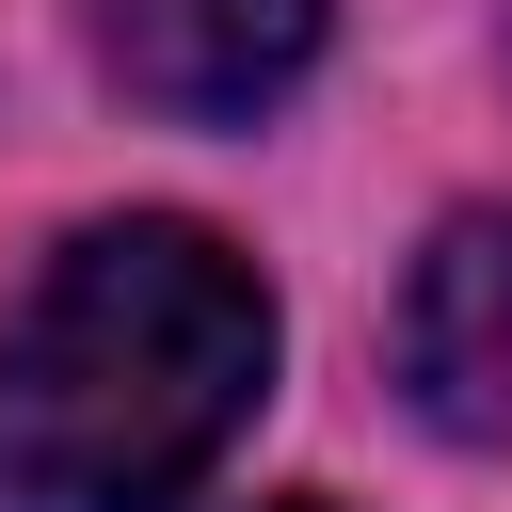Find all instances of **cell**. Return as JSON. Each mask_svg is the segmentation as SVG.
<instances>
[{"instance_id":"obj_1","label":"cell","mask_w":512,"mask_h":512,"mask_svg":"<svg viewBox=\"0 0 512 512\" xmlns=\"http://www.w3.org/2000/svg\"><path fill=\"white\" fill-rule=\"evenodd\" d=\"M272 400V288L208 224H80L0 320V512H176Z\"/></svg>"},{"instance_id":"obj_2","label":"cell","mask_w":512,"mask_h":512,"mask_svg":"<svg viewBox=\"0 0 512 512\" xmlns=\"http://www.w3.org/2000/svg\"><path fill=\"white\" fill-rule=\"evenodd\" d=\"M320 64V0H112V80L176 128H240Z\"/></svg>"},{"instance_id":"obj_3","label":"cell","mask_w":512,"mask_h":512,"mask_svg":"<svg viewBox=\"0 0 512 512\" xmlns=\"http://www.w3.org/2000/svg\"><path fill=\"white\" fill-rule=\"evenodd\" d=\"M400 384L432 432H512V208H464L400 288Z\"/></svg>"},{"instance_id":"obj_4","label":"cell","mask_w":512,"mask_h":512,"mask_svg":"<svg viewBox=\"0 0 512 512\" xmlns=\"http://www.w3.org/2000/svg\"><path fill=\"white\" fill-rule=\"evenodd\" d=\"M288 512H320V496H288Z\"/></svg>"}]
</instances>
